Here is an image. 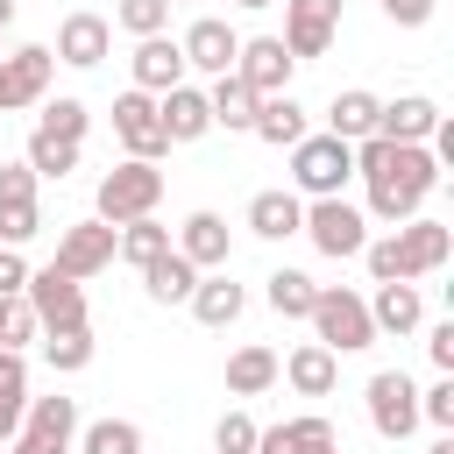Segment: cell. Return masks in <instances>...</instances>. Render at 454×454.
<instances>
[{
  "instance_id": "1",
  "label": "cell",
  "mask_w": 454,
  "mask_h": 454,
  "mask_svg": "<svg viewBox=\"0 0 454 454\" xmlns=\"http://www.w3.org/2000/svg\"><path fill=\"white\" fill-rule=\"evenodd\" d=\"M355 177H369V213L376 220H411L433 184H440V163L426 142H383V135H362L355 142Z\"/></svg>"
},
{
  "instance_id": "2",
  "label": "cell",
  "mask_w": 454,
  "mask_h": 454,
  "mask_svg": "<svg viewBox=\"0 0 454 454\" xmlns=\"http://www.w3.org/2000/svg\"><path fill=\"white\" fill-rule=\"evenodd\" d=\"M447 255H454V227L447 220H426V213L397 220L383 241H362V262H369L376 284H419V277L447 270Z\"/></svg>"
},
{
  "instance_id": "3",
  "label": "cell",
  "mask_w": 454,
  "mask_h": 454,
  "mask_svg": "<svg viewBox=\"0 0 454 454\" xmlns=\"http://www.w3.org/2000/svg\"><path fill=\"white\" fill-rule=\"evenodd\" d=\"M312 333H319V348H333V355H362L369 340H376V319H369V298L362 291H348V284H319V298H312Z\"/></svg>"
},
{
  "instance_id": "4",
  "label": "cell",
  "mask_w": 454,
  "mask_h": 454,
  "mask_svg": "<svg viewBox=\"0 0 454 454\" xmlns=\"http://www.w3.org/2000/svg\"><path fill=\"white\" fill-rule=\"evenodd\" d=\"M348 177H355V142H340V135H298L291 142V184H298V199H333Z\"/></svg>"
},
{
  "instance_id": "5",
  "label": "cell",
  "mask_w": 454,
  "mask_h": 454,
  "mask_svg": "<svg viewBox=\"0 0 454 454\" xmlns=\"http://www.w3.org/2000/svg\"><path fill=\"white\" fill-rule=\"evenodd\" d=\"M156 199H163V170L142 163V156H128V163H114V170L99 177V220H106V227L156 213Z\"/></svg>"
},
{
  "instance_id": "6",
  "label": "cell",
  "mask_w": 454,
  "mask_h": 454,
  "mask_svg": "<svg viewBox=\"0 0 454 454\" xmlns=\"http://www.w3.org/2000/svg\"><path fill=\"white\" fill-rule=\"evenodd\" d=\"M298 234H305L319 255L348 262V255H362V241H369V220H362V206H348V199L333 192V199H312V206H305Z\"/></svg>"
},
{
  "instance_id": "7",
  "label": "cell",
  "mask_w": 454,
  "mask_h": 454,
  "mask_svg": "<svg viewBox=\"0 0 454 454\" xmlns=\"http://www.w3.org/2000/svg\"><path fill=\"white\" fill-rule=\"evenodd\" d=\"M21 298H28V312H35V326H43V333L85 326V284H78V277H64V270H35V277L21 284Z\"/></svg>"
},
{
  "instance_id": "8",
  "label": "cell",
  "mask_w": 454,
  "mask_h": 454,
  "mask_svg": "<svg viewBox=\"0 0 454 454\" xmlns=\"http://www.w3.org/2000/svg\"><path fill=\"white\" fill-rule=\"evenodd\" d=\"M35 170L28 163H0V248H21V241H35V227H43V206H35Z\"/></svg>"
},
{
  "instance_id": "9",
  "label": "cell",
  "mask_w": 454,
  "mask_h": 454,
  "mask_svg": "<svg viewBox=\"0 0 454 454\" xmlns=\"http://www.w3.org/2000/svg\"><path fill=\"white\" fill-rule=\"evenodd\" d=\"M114 135H121V149H128V156L156 163V156L170 149V135H163V121H156V92L128 85V92L114 99Z\"/></svg>"
},
{
  "instance_id": "10",
  "label": "cell",
  "mask_w": 454,
  "mask_h": 454,
  "mask_svg": "<svg viewBox=\"0 0 454 454\" xmlns=\"http://www.w3.org/2000/svg\"><path fill=\"white\" fill-rule=\"evenodd\" d=\"M333 28H340V0H284V50L305 64V57H326L333 50Z\"/></svg>"
},
{
  "instance_id": "11",
  "label": "cell",
  "mask_w": 454,
  "mask_h": 454,
  "mask_svg": "<svg viewBox=\"0 0 454 454\" xmlns=\"http://www.w3.org/2000/svg\"><path fill=\"white\" fill-rule=\"evenodd\" d=\"M369 426H376L383 440H404V433L419 426V390H411L404 369H376V376H369Z\"/></svg>"
},
{
  "instance_id": "12",
  "label": "cell",
  "mask_w": 454,
  "mask_h": 454,
  "mask_svg": "<svg viewBox=\"0 0 454 454\" xmlns=\"http://www.w3.org/2000/svg\"><path fill=\"white\" fill-rule=\"evenodd\" d=\"M106 262H114V227H106L99 213L57 234V262H50V270H64V277H78V284H85V277H99Z\"/></svg>"
},
{
  "instance_id": "13",
  "label": "cell",
  "mask_w": 454,
  "mask_h": 454,
  "mask_svg": "<svg viewBox=\"0 0 454 454\" xmlns=\"http://www.w3.org/2000/svg\"><path fill=\"white\" fill-rule=\"evenodd\" d=\"M106 50H114V21H106V14H85V7H78V14L57 21V50H50L57 64L92 71V64H106Z\"/></svg>"
},
{
  "instance_id": "14",
  "label": "cell",
  "mask_w": 454,
  "mask_h": 454,
  "mask_svg": "<svg viewBox=\"0 0 454 454\" xmlns=\"http://www.w3.org/2000/svg\"><path fill=\"white\" fill-rule=\"evenodd\" d=\"M291 71H298V57H291L277 35H248V43L234 50V78H248L262 99H270V92H291Z\"/></svg>"
},
{
  "instance_id": "15",
  "label": "cell",
  "mask_w": 454,
  "mask_h": 454,
  "mask_svg": "<svg viewBox=\"0 0 454 454\" xmlns=\"http://www.w3.org/2000/svg\"><path fill=\"white\" fill-rule=\"evenodd\" d=\"M184 71H206V78H220V71H234V50H241V35L220 21V14H199L192 28H184Z\"/></svg>"
},
{
  "instance_id": "16",
  "label": "cell",
  "mask_w": 454,
  "mask_h": 454,
  "mask_svg": "<svg viewBox=\"0 0 454 454\" xmlns=\"http://www.w3.org/2000/svg\"><path fill=\"white\" fill-rule=\"evenodd\" d=\"M156 121H163L170 149H177V142L213 135V106H206V92H199V85H170V92H156Z\"/></svg>"
},
{
  "instance_id": "17",
  "label": "cell",
  "mask_w": 454,
  "mask_h": 454,
  "mask_svg": "<svg viewBox=\"0 0 454 454\" xmlns=\"http://www.w3.org/2000/svg\"><path fill=\"white\" fill-rule=\"evenodd\" d=\"M128 71H135L142 92H170V85H184V50H177L170 35H135Z\"/></svg>"
},
{
  "instance_id": "18",
  "label": "cell",
  "mask_w": 454,
  "mask_h": 454,
  "mask_svg": "<svg viewBox=\"0 0 454 454\" xmlns=\"http://www.w3.org/2000/svg\"><path fill=\"white\" fill-rule=\"evenodd\" d=\"M277 376H284L298 397H326V390L340 383V355H333V348H319V340H305V348H291V355L277 362Z\"/></svg>"
},
{
  "instance_id": "19",
  "label": "cell",
  "mask_w": 454,
  "mask_h": 454,
  "mask_svg": "<svg viewBox=\"0 0 454 454\" xmlns=\"http://www.w3.org/2000/svg\"><path fill=\"white\" fill-rule=\"evenodd\" d=\"M433 121H440V106H433L426 92H397V99L376 106V135H383V142H426Z\"/></svg>"
},
{
  "instance_id": "20",
  "label": "cell",
  "mask_w": 454,
  "mask_h": 454,
  "mask_svg": "<svg viewBox=\"0 0 454 454\" xmlns=\"http://www.w3.org/2000/svg\"><path fill=\"white\" fill-rule=\"evenodd\" d=\"M177 255H184V262H199V270H227V255H234L227 220H220V213H192V220L177 227Z\"/></svg>"
},
{
  "instance_id": "21",
  "label": "cell",
  "mask_w": 454,
  "mask_h": 454,
  "mask_svg": "<svg viewBox=\"0 0 454 454\" xmlns=\"http://www.w3.org/2000/svg\"><path fill=\"white\" fill-rule=\"evenodd\" d=\"M0 71H7V92H14V106H35V99L50 92V71H57V57H50L43 43H21L14 57H0Z\"/></svg>"
},
{
  "instance_id": "22",
  "label": "cell",
  "mask_w": 454,
  "mask_h": 454,
  "mask_svg": "<svg viewBox=\"0 0 454 454\" xmlns=\"http://www.w3.org/2000/svg\"><path fill=\"white\" fill-rule=\"evenodd\" d=\"M184 305H192V319H199V326H234V319H241V305H248V291L220 270V277H199Z\"/></svg>"
},
{
  "instance_id": "23",
  "label": "cell",
  "mask_w": 454,
  "mask_h": 454,
  "mask_svg": "<svg viewBox=\"0 0 454 454\" xmlns=\"http://www.w3.org/2000/svg\"><path fill=\"white\" fill-rule=\"evenodd\" d=\"M206 106H213V128H255V106H262V92L248 85V78H234V71H220L213 78V92H206Z\"/></svg>"
},
{
  "instance_id": "24",
  "label": "cell",
  "mask_w": 454,
  "mask_h": 454,
  "mask_svg": "<svg viewBox=\"0 0 454 454\" xmlns=\"http://www.w3.org/2000/svg\"><path fill=\"white\" fill-rule=\"evenodd\" d=\"M298 220H305V199L298 192H255L248 199V234H262V241H291Z\"/></svg>"
},
{
  "instance_id": "25",
  "label": "cell",
  "mask_w": 454,
  "mask_h": 454,
  "mask_svg": "<svg viewBox=\"0 0 454 454\" xmlns=\"http://www.w3.org/2000/svg\"><path fill=\"white\" fill-rule=\"evenodd\" d=\"M199 277H206V270H199V262H184V255H177V248H163V255H156V262H142V291H149V298H156V305H184V298H192V284H199Z\"/></svg>"
},
{
  "instance_id": "26",
  "label": "cell",
  "mask_w": 454,
  "mask_h": 454,
  "mask_svg": "<svg viewBox=\"0 0 454 454\" xmlns=\"http://www.w3.org/2000/svg\"><path fill=\"white\" fill-rule=\"evenodd\" d=\"M369 319H376V333H419V319H426V298H419V284H376V298H369Z\"/></svg>"
},
{
  "instance_id": "27",
  "label": "cell",
  "mask_w": 454,
  "mask_h": 454,
  "mask_svg": "<svg viewBox=\"0 0 454 454\" xmlns=\"http://www.w3.org/2000/svg\"><path fill=\"white\" fill-rule=\"evenodd\" d=\"M248 135H255V142H270V149H291V142H298V135H312V128H305V106H298L291 92H270V99L255 106V128H248Z\"/></svg>"
},
{
  "instance_id": "28",
  "label": "cell",
  "mask_w": 454,
  "mask_h": 454,
  "mask_svg": "<svg viewBox=\"0 0 454 454\" xmlns=\"http://www.w3.org/2000/svg\"><path fill=\"white\" fill-rule=\"evenodd\" d=\"M21 433L71 447V440H78V397H28V404H21Z\"/></svg>"
},
{
  "instance_id": "29",
  "label": "cell",
  "mask_w": 454,
  "mask_h": 454,
  "mask_svg": "<svg viewBox=\"0 0 454 454\" xmlns=\"http://www.w3.org/2000/svg\"><path fill=\"white\" fill-rule=\"evenodd\" d=\"M319 440H340L333 419H319V411L284 419V426H255V454H298V447H319Z\"/></svg>"
},
{
  "instance_id": "30",
  "label": "cell",
  "mask_w": 454,
  "mask_h": 454,
  "mask_svg": "<svg viewBox=\"0 0 454 454\" xmlns=\"http://www.w3.org/2000/svg\"><path fill=\"white\" fill-rule=\"evenodd\" d=\"M376 92H362V85H348V92H333V106H326V135H340V142H362V135H376Z\"/></svg>"
},
{
  "instance_id": "31",
  "label": "cell",
  "mask_w": 454,
  "mask_h": 454,
  "mask_svg": "<svg viewBox=\"0 0 454 454\" xmlns=\"http://www.w3.org/2000/svg\"><path fill=\"white\" fill-rule=\"evenodd\" d=\"M163 248H170V227H163L156 213H142V220H121V227H114V255H121V262H135V270H142V262H156Z\"/></svg>"
},
{
  "instance_id": "32",
  "label": "cell",
  "mask_w": 454,
  "mask_h": 454,
  "mask_svg": "<svg viewBox=\"0 0 454 454\" xmlns=\"http://www.w3.org/2000/svg\"><path fill=\"white\" fill-rule=\"evenodd\" d=\"M270 383H277V355H270L262 340H248V348L227 355V390H234V397H262Z\"/></svg>"
},
{
  "instance_id": "33",
  "label": "cell",
  "mask_w": 454,
  "mask_h": 454,
  "mask_svg": "<svg viewBox=\"0 0 454 454\" xmlns=\"http://www.w3.org/2000/svg\"><path fill=\"white\" fill-rule=\"evenodd\" d=\"M262 298H270L277 319H305L312 298H319V284H312L305 270H270V277H262Z\"/></svg>"
},
{
  "instance_id": "34",
  "label": "cell",
  "mask_w": 454,
  "mask_h": 454,
  "mask_svg": "<svg viewBox=\"0 0 454 454\" xmlns=\"http://www.w3.org/2000/svg\"><path fill=\"white\" fill-rule=\"evenodd\" d=\"M21 163L35 170V177H71L78 170V142H64V135H28V149H21Z\"/></svg>"
},
{
  "instance_id": "35",
  "label": "cell",
  "mask_w": 454,
  "mask_h": 454,
  "mask_svg": "<svg viewBox=\"0 0 454 454\" xmlns=\"http://www.w3.org/2000/svg\"><path fill=\"white\" fill-rule=\"evenodd\" d=\"M78 454H142V426L135 419H92L78 433Z\"/></svg>"
},
{
  "instance_id": "36",
  "label": "cell",
  "mask_w": 454,
  "mask_h": 454,
  "mask_svg": "<svg viewBox=\"0 0 454 454\" xmlns=\"http://www.w3.org/2000/svg\"><path fill=\"white\" fill-rule=\"evenodd\" d=\"M43 355H50V369H57V376H78V369L92 362V326H64V333H50V340H43Z\"/></svg>"
},
{
  "instance_id": "37",
  "label": "cell",
  "mask_w": 454,
  "mask_h": 454,
  "mask_svg": "<svg viewBox=\"0 0 454 454\" xmlns=\"http://www.w3.org/2000/svg\"><path fill=\"white\" fill-rule=\"evenodd\" d=\"M43 135H64V142H85V128H92V114H85V99H43V121H35Z\"/></svg>"
},
{
  "instance_id": "38",
  "label": "cell",
  "mask_w": 454,
  "mask_h": 454,
  "mask_svg": "<svg viewBox=\"0 0 454 454\" xmlns=\"http://www.w3.org/2000/svg\"><path fill=\"white\" fill-rule=\"evenodd\" d=\"M163 21H170V0H121L114 7V28H128V35H163Z\"/></svg>"
},
{
  "instance_id": "39",
  "label": "cell",
  "mask_w": 454,
  "mask_h": 454,
  "mask_svg": "<svg viewBox=\"0 0 454 454\" xmlns=\"http://www.w3.org/2000/svg\"><path fill=\"white\" fill-rule=\"evenodd\" d=\"M43 326H35V312H28V298L21 291H7L0 298V348H28Z\"/></svg>"
},
{
  "instance_id": "40",
  "label": "cell",
  "mask_w": 454,
  "mask_h": 454,
  "mask_svg": "<svg viewBox=\"0 0 454 454\" xmlns=\"http://www.w3.org/2000/svg\"><path fill=\"white\" fill-rule=\"evenodd\" d=\"M419 419L440 426V433H454V376H440L433 390H419Z\"/></svg>"
},
{
  "instance_id": "41",
  "label": "cell",
  "mask_w": 454,
  "mask_h": 454,
  "mask_svg": "<svg viewBox=\"0 0 454 454\" xmlns=\"http://www.w3.org/2000/svg\"><path fill=\"white\" fill-rule=\"evenodd\" d=\"M213 447H220V454H255V419H248V411H227V419L213 426Z\"/></svg>"
},
{
  "instance_id": "42",
  "label": "cell",
  "mask_w": 454,
  "mask_h": 454,
  "mask_svg": "<svg viewBox=\"0 0 454 454\" xmlns=\"http://www.w3.org/2000/svg\"><path fill=\"white\" fill-rule=\"evenodd\" d=\"M0 404H28V362H21V348H0Z\"/></svg>"
},
{
  "instance_id": "43",
  "label": "cell",
  "mask_w": 454,
  "mask_h": 454,
  "mask_svg": "<svg viewBox=\"0 0 454 454\" xmlns=\"http://www.w3.org/2000/svg\"><path fill=\"white\" fill-rule=\"evenodd\" d=\"M426 355H433V369H440V376H454V319H440V326L426 333Z\"/></svg>"
},
{
  "instance_id": "44",
  "label": "cell",
  "mask_w": 454,
  "mask_h": 454,
  "mask_svg": "<svg viewBox=\"0 0 454 454\" xmlns=\"http://www.w3.org/2000/svg\"><path fill=\"white\" fill-rule=\"evenodd\" d=\"M376 7H383L397 28H426V21H433V0H376Z\"/></svg>"
},
{
  "instance_id": "45",
  "label": "cell",
  "mask_w": 454,
  "mask_h": 454,
  "mask_svg": "<svg viewBox=\"0 0 454 454\" xmlns=\"http://www.w3.org/2000/svg\"><path fill=\"white\" fill-rule=\"evenodd\" d=\"M28 284V262H21V248H0V298L7 291H21Z\"/></svg>"
},
{
  "instance_id": "46",
  "label": "cell",
  "mask_w": 454,
  "mask_h": 454,
  "mask_svg": "<svg viewBox=\"0 0 454 454\" xmlns=\"http://www.w3.org/2000/svg\"><path fill=\"white\" fill-rule=\"evenodd\" d=\"M7 454H71V447H57V440H35V433H14V440H7Z\"/></svg>"
},
{
  "instance_id": "47",
  "label": "cell",
  "mask_w": 454,
  "mask_h": 454,
  "mask_svg": "<svg viewBox=\"0 0 454 454\" xmlns=\"http://www.w3.org/2000/svg\"><path fill=\"white\" fill-rule=\"evenodd\" d=\"M14 433H21V404H0V447H7Z\"/></svg>"
},
{
  "instance_id": "48",
  "label": "cell",
  "mask_w": 454,
  "mask_h": 454,
  "mask_svg": "<svg viewBox=\"0 0 454 454\" xmlns=\"http://www.w3.org/2000/svg\"><path fill=\"white\" fill-rule=\"evenodd\" d=\"M0 114H14V92H7V71H0Z\"/></svg>"
},
{
  "instance_id": "49",
  "label": "cell",
  "mask_w": 454,
  "mask_h": 454,
  "mask_svg": "<svg viewBox=\"0 0 454 454\" xmlns=\"http://www.w3.org/2000/svg\"><path fill=\"white\" fill-rule=\"evenodd\" d=\"M298 454H340V440H319V447H298Z\"/></svg>"
},
{
  "instance_id": "50",
  "label": "cell",
  "mask_w": 454,
  "mask_h": 454,
  "mask_svg": "<svg viewBox=\"0 0 454 454\" xmlns=\"http://www.w3.org/2000/svg\"><path fill=\"white\" fill-rule=\"evenodd\" d=\"M7 21H14V0H0V28H7Z\"/></svg>"
},
{
  "instance_id": "51",
  "label": "cell",
  "mask_w": 454,
  "mask_h": 454,
  "mask_svg": "<svg viewBox=\"0 0 454 454\" xmlns=\"http://www.w3.org/2000/svg\"><path fill=\"white\" fill-rule=\"evenodd\" d=\"M234 7H277V0H234Z\"/></svg>"
},
{
  "instance_id": "52",
  "label": "cell",
  "mask_w": 454,
  "mask_h": 454,
  "mask_svg": "<svg viewBox=\"0 0 454 454\" xmlns=\"http://www.w3.org/2000/svg\"><path fill=\"white\" fill-rule=\"evenodd\" d=\"M170 7H184V0H170Z\"/></svg>"
},
{
  "instance_id": "53",
  "label": "cell",
  "mask_w": 454,
  "mask_h": 454,
  "mask_svg": "<svg viewBox=\"0 0 454 454\" xmlns=\"http://www.w3.org/2000/svg\"><path fill=\"white\" fill-rule=\"evenodd\" d=\"M0 454H7V447H0Z\"/></svg>"
}]
</instances>
